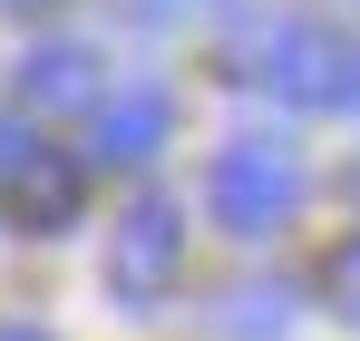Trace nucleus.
I'll return each instance as SVG.
<instances>
[{
    "instance_id": "2",
    "label": "nucleus",
    "mask_w": 360,
    "mask_h": 341,
    "mask_svg": "<svg viewBox=\"0 0 360 341\" xmlns=\"http://www.w3.org/2000/svg\"><path fill=\"white\" fill-rule=\"evenodd\" d=\"M302 195H311V166H302L292 137H224L214 147V166H205V215L224 234H273L302 215Z\"/></svg>"
},
{
    "instance_id": "12",
    "label": "nucleus",
    "mask_w": 360,
    "mask_h": 341,
    "mask_svg": "<svg viewBox=\"0 0 360 341\" xmlns=\"http://www.w3.org/2000/svg\"><path fill=\"white\" fill-rule=\"evenodd\" d=\"M351 117H360V108H351Z\"/></svg>"
},
{
    "instance_id": "5",
    "label": "nucleus",
    "mask_w": 360,
    "mask_h": 341,
    "mask_svg": "<svg viewBox=\"0 0 360 341\" xmlns=\"http://www.w3.org/2000/svg\"><path fill=\"white\" fill-rule=\"evenodd\" d=\"M10 98L39 108V117H59V108H108V88H98V49H88V39H39V49H20Z\"/></svg>"
},
{
    "instance_id": "7",
    "label": "nucleus",
    "mask_w": 360,
    "mask_h": 341,
    "mask_svg": "<svg viewBox=\"0 0 360 341\" xmlns=\"http://www.w3.org/2000/svg\"><path fill=\"white\" fill-rule=\"evenodd\" d=\"M214 332H234V341H283V332H292V283H234L224 312H214Z\"/></svg>"
},
{
    "instance_id": "4",
    "label": "nucleus",
    "mask_w": 360,
    "mask_h": 341,
    "mask_svg": "<svg viewBox=\"0 0 360 341\" xmlns=\"http://www.w3.org/2000/svg\"><path fill=\"white\" fill-rule=\"evenodd\" d=\"M166 137H176V88H166V78H127L117 98L98 108V147H88V156H98V166H146Z\"/></svg>"
},
{
    "instance_id": "9",
    "label": "nucleus",
    "mask_w": 360,
    "mask_h": 341,
    "mask_svg": "<svg viewBox=\"0 0 360 341\" xmlns=\"http://www.w3.org/2000/svg\"><path fill=\"white\" fill-rule=\"evenodd\" d=\"M331 292H341V312H360V225H351V244H341V264H331Z\"/></svg>"
},
{
    "instance_id": "3",
    "label": "nucleus",
    "mask_w": 360,
    "mask_h": 341,
    "mask_svg": "<svg viewBox=\"0 0 360 341\" xmlns=\"http://www.w3.org/2000/svg\"><path fill=\"white\" fill-rule=\"evenodd\" d=\"M185 273V205L176 195H136L108 234V292H117L127 312H156Z\"/></svg>"
},
{
    "instance_id": "11",
    "label": "nucleus",
    "mask_w": 360,
    "mask_h": 341,
    "mask_svg": "<svg viewBox=\"0 0 360 341\" xmlns=\"http://www.w3.org/2000/svg\"><path fill=\"white\" fill-rule=\"evenodd\" d=\"M0 10H49V0H0Z\"/></svg>"
},
{
    "instance_id": "1",
    "label": "nucleus",
    "mask_w": 360,
    "mask_h": 341,
    "mask_svg": "<svg viewBox=\"0 0 360 341\" xmlns=\"http://www.w3.org/2000/svg\"><path fill=\"white\" fill-rule=\"evenodd\" d=\"M234 78L292 98V108H360V39L321 10H273L234 39Z\"/></svg>"
},
{
    "instance_id": "10",
    "label": "nucleus",
    "mask_w": 360,
    "mask_h": 341,
    "mask_svg": "<svg viewBox=\"0 0 360 341\" xmlns=\"http://www.w3.org/2000/svg\"><path fill=\"white\" fill-rule=\"evenodd\" d=\"M0 341H49V332H39V322H0Z\"/></svg>"
},
{
    "instance_id": "6",
    "label": "nucleus",
    "mask_w": 360,
    "mask_h": 341,
    "mask_svg": "<svg viewBox=\"0 0 360 341\" xmlns=\"http://www.w3.org/2000/svg\"><path fill=\"white\" fill-rule=\"evenodd\" d=\"M78 195H88V166L59 156V147H39L30 175H20V195H10V215H20L30 234H68V225H78Z\"/></svg>"
},
{
    "instance_id": "8",
    "label": "nucleus",
    "mask_w": 360,
    "mask_h": 341,
    "mask_svg": "<svg viewBox=\"0 0 360 341\" xmlns=\"http://www.w3.org/2000/svg\"><path fill=\"white\" fill-rule=\"evenodd\" d=\"M39 147H49V137H39L30 117H20V108H0V205L20 195V175H30V156H39Z\"/></svg>"
}]
</instances>
